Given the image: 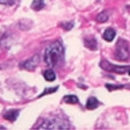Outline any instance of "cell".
I'll return each mask as SVG.
<instances>
[{
    "label": "cell",
    "mask_w": 130,
    "mask_h": 130,
    "mask_svg": "<svg viewBox=\"0 0 130 130\" xmlns=\"http://www.w3.org/2000/svg\"><path fill=\"white\" fill-rule=\"evenodd\" d=\"M15 2V0H0V4H5V5H12Z\"/></svg>",
    "instance_id": "cell-17"
},
{
    "label": "cell",
    "mask_w": 130,
    "mask_h": 130,
    "mask_svg": "<svg viewBox=\"0 0 130 130\" xmlns=\"http://www.w3.org/2000/svg\"><path fill=\"white\" fill-rule=\"evenodd\" d=\"M61 123H63V122H60L59 120H56V119H52V120L46 121L40 128L41 129H66V128H68V126L59 125Z\"/></svg>",
    "instance_id": "cell-4"
},
{
    "label": "cell",
    "mask_w": 130,
    "mask_h": 130,
    "mask_svg": "<svg viewBox=\"0 0 130 130\" xmlns=\"http://www.w3.org/2000/svg\"><path fill=\"white\" fill-rule=\"evenodd\" d=\"M63 54H64V50H63L61 43L56 41L47 47L44 58L48 66L53 68V67L59 66L63 61Z\"/></svg>",
    "instance_id": "cell-1"
},
{
    "label": "cell",
    "mask_w": 130,
    "mask_h": 130,
    "mask_svg": "<svg viewBox=\"0 0 130 130\" xmlns=\"http://www.w3.org/2000/svg\"><path fill=\"white\" fill-rule=\"evenodd\" d=\"M99 104H100L99 101L97 100L95 97H91V98H89L88 102H86V108L90 109V110H92V109H95V108L98 107Z\"/></svg>",
    "instance_id": "cell-8"
},
{
    "label": "cell",
    "mask_w": 130,
    "mask_h": 130,
    "mask_svg": "<svg viewBox=\"0 0 130 130\" xmlns=\"http://www.w3.org/2000/svg\"><path fill=\"white\" fill-rule=\"evenodd\" d=\"M39 61H40L39 56L38 55H35V56L30 57L29 59L25 60L23 63H21V64H22V68H24V69H26L28 71H32V70H35L37 68Z\"/></svg>",
    "instance_id": "cell-5"
},
{
    "label": "cell",
    "mask_w": 130,
    "mask_h": 130,
    "mask_svg": "<svg viewBox=\"0 0 130 130\" xmlns=\"http://www.w3.org/2000/svg\"><path fill=\"white\" fill-rule=\"evenodd\" d=\"M108 20V14H107V12H102V13H100L98 16H97V21L98 22H105V21H107Z\"/></svg>",
    "instance_id": "cell-13"
},
{
    "label": "cell",
    "mask_w": 130,
    "mask_h": 130,
    "mask_svg": "<svg viewBox=\"0 0 130 130\" xmlns=\"http://www.w3.org/2000/svg\"><path fill=\"white\" fill-rule=\"evenodd\" d=\"M100 66L102 69L106 70V71H109V72H115V73H118V74H124L126 73L130 68L128 66H123V67H117V66H113L110 62H108L106 60H102Z\"/></svg>",
    "instance_id": "cell-3"
},
{
    "label": "cell",
    "mask_w": 130,
    "mask_h": 130,
    "mask_svg": "<svg viewBox=\"0 0 130 130\" xmlns=\"http://www.w3.org/2000/svg\"><path fill=\"white\" fill-rule=\"evenodd\" d=\"M63 101L69 104H77L78 103V98L74 95H68L66 97H63Z\"/></svg>",
    "instance_id": "cell-11"
},
{
    "label": "cell",
    "mask_w": 130,
    "mask_h": 130,
    "mask_svg": "<svg viewBox=\"0 0 130 130\" xmlns=\"http://www.w3.org/2000/svg\"><path fill=\"white\" fill-rule=\"evenodd\" d=\"M106 88L108 89V91H112L116 89H123L124 85H111V84H106Z\"/></svg>",
    "instance_id": "cell-16"
},
{
    "label": "cell",
    "mask_w": 130,
    "mask_h": 130,
    "mask_svg": "<svg viewBox=\"0 0 130 130\" xmlns=\"http://www.w3.org/2000/svg\"><path fill=\"white\" fill-rule=\"evenodd\" d=\"M60 26H61L63 29H66V30H70V29L74 26V24H73V22H70V23H61Z\"/></svg>",
    "instance_id": "cell-15"
},
{
    "label": "cell",
    "mask_w": 130,
    "mask_h": 130,
    "mask_svg": "<svg viewBox=\"0 0 130 130\" xmlns=\"http://www.w3.org/2000/svg\"><path fill=\"white\" fill-rule=\"evenodd\" d=\"M45 6L44 0H34V2L31 3V8L35 10H41Z\"/></svg>",
    "instance_id": "cell-10"
},
{
    "label": "cell",
    "mask_w": 130,
    "mask_h": 130,
    "mask_svg": "<svg viewBox=\"0 0 130 130\" xmlns=\"http://www.w3.org/2000/svg\"><path fill=\"white\" fill-rule=\"evenodd\" d=\"M128 72H129V75H130V69H129V70H128Z\"/></svg>",
    "instance_id": "cell-18"
},
{
    "label": "cell",
    "mask_w": 130,
    "mask_h": 130,
    "mask_svg": "<svg viewBox=\"0 0 130 130\" xmlns=\"http://www.w3.org/2000/svg\"><path fill=\"white\" fill-rule=\"evenodd\" d=\"M129 46L128 43L124 40H119L116 46V56L119 60H128L129 59Z\"/></svg>",
    "instance_id": "cell-2"
},
{
    "label": "cell",
    "mask_w": 130,
    "mask_h": 130,
    "mask_svg": "<svg viewBox=\"0 0 130 130\" xmlns=\"http://www.w3.org/2000/svg\"><path fill=\"white\" fill-rule=\"evenodd\" d=\"M18 116H19V110L12 109V110H8L7 112L4 113V119L9 122H15L17 120Z\"/></svg>",
    "instance_id": "cell-6"
},
{
    "label": "cell",
    "mask_w": 130,
    "mask_h": 130,
    "mask_svg": "<svg viewBox=\"0 0 130 130\" xmlns=\"http://www.w3.org/2000/svg\"><path fill=\"white\" fill-rule=\"evenodd\" d=\"M44 77L47 81H54L55 80V73H54L52 70H46L44 72Z\"/></svg>",
    "instance_id": "cell-12"
},
{
    "label": "cell",
    "mask_w": 130,
    "mask_h": 130,
    "mask_svg": "<svg viewBox=\"0 0 130 130\" xmlns=\"http://www.w3.org/2000/svg\"><path fill=\"white\" fill-rule=\"evenodd\" d=\"M56 90H58V86H54V88H50V89H46L45 90V92L44 93H42L39 97H42V96H45V95H47V94H49V93H54Z\"/></svg>",
    "instance_id": "cell-14"
},
{
    "label": "cell",
    "mask_w": 130,
    "mask_h": 130,
    "mask_svg": "<svg viewBox=\"0 0 130 130\" xmlns=\"http://www.w3.org/2000/svg\"><path fill=\"white\" fill-rule=\"evenodd\" d=\"M116 37V31L112 28H107L105 29L104 34H103V39L107 42H111Z\"/></svg>",
    "instance_id": "cell-7"
},
{
    "label": "cell",
    "mask_w": 130,
    "mask_h": 130,
    "mask_svg": "<svg viewBox=\"0 0 130 130\" xmlns=\"http://www.w3.org/2000/svg\"><path fill=\"white\" fill-rule=\"evenodd\" d=\"M84 45H85L86 48H89L91 50H96L97 49V41L94 38L85 39L84 40Z\"/></svg>",
    "instance_id": "cell-9"
}]
</instances>
